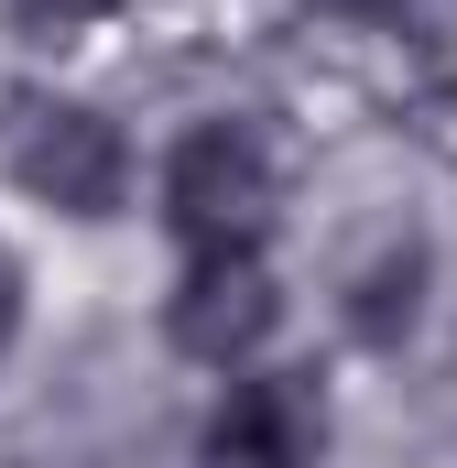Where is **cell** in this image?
Listing matches in <instances>:
<instances>
[{
  "label": "cell",
  "instance_id": "obj_1",
  "mask_svg": "<svg viewBox=\"0 0 457 468\" xmlns=\"http://www.w3.org/2000/svg\"><path fill=\"white\" fill-rule=\"evenodd\" d=\"M153 197H164L175 250L197 261V250H261L272 207H283V175H272V142L250 120H197V131H175Z\"/></svg>",
  "mask_w": 457,
  "mask_h": 468
},
{
  "label": "cell",
  "instance_id": "obj_2",
  "mask_svg": "<svg viewBox=\"0 0 457 468\" xmlns=\"http://www.w3.org/2000/svg\"><path fill=\"white\" fill-rule=\"evenodd\" d=\"M11 186L33 207H55V218H120L131 207V142L88 99H44L11 131Z\"/></svg>",
  "mask_w": 457,
  "mask_h": 468
},
{
  "label": "cell",
  "instance_id": "obj_3",
  "mask_svg": "<svg viewBox=\"0 0 457 468\" xmlns=\"http://www.w3.org/2000/svg\"><path fill=\"white\" fill-rule=\"evenodd\" d=\"M272 327H283V283H272L261 250H197L164 294V338L197 370H250L272 349Z\"/></svg>",
  "mask_w": 457,
  "mask_h": 468
},
{
  "label": "cell",
  "instance_id": "obj_4",
  "mask_svg": "<svg viewBox=\"0 0 457 468\" xmlns=\"http://www.w3.org/2000/svg\"><path fill=\"white\" fill-rule=\"evenodd\" d=\"M197 468H327V381L316 370H228L197 425Z\"/></svg>",
  "mask_w": 457,
  "mask_h": 468
},
{
  "label": "cell",
  "instance_id": "obj_5",
  "mask_svg": "<svg viewBox=\"0 0 457 468\" xmlns=\"http://www.w3.org/2000/svg\"><path fill=\"white\" fill-rule=\"evenodd\" d=\"M425 283H436V250H425V239H381V250L348 272V305H338V316H348V338L392 359L414 327H425Z\"/></svg>",
  "mask_w": 457,
  "mask_h": 468
},
{
  "label": "cell",
  "instance_id": "obj_6",
  "mask_svg": "<svg viewBox=\"0 0 457 468\" xmlns=\"http://www.w3.org/2000/svg\"><path fill=\"white\" fill-rule=\"evenodd\" d=\"M11 338H22V261L0 250V359H11Z\"/></svg>",
  "mask_w": 457,
  "mask_h": 468
},
{
  "label": "cell",
  "instance_id": "obj_7",
  "mask_svg": "<svg viewBox=\"0 0 457 468\" xmlns=\"http://www.w3.org/2000/svg\"><path fill=\"white\" fill-rule=\"evenodd\" d=\"M392 22H436V11H457V0H381Z\"/></svg>",
  "mask_w": 457,
  "mask_h": 468
}]
</instances>
